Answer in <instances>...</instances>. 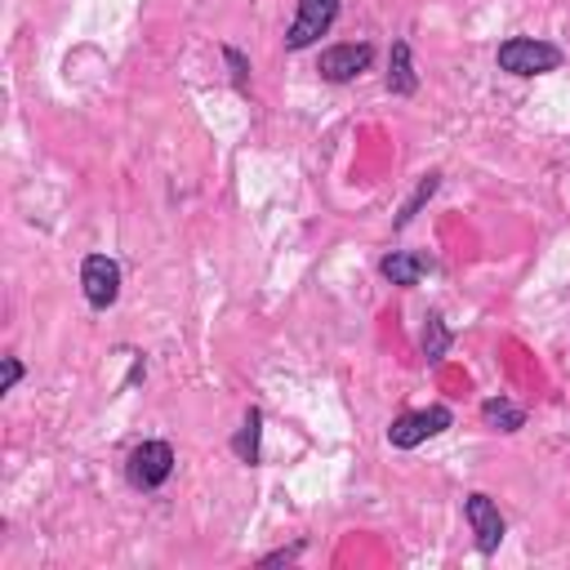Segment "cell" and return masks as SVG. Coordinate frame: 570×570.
Instances as JSON below:
<instances>
[{
    "mask_svg": "<svg viewBox=\"0 0 570 570\" xmlns=\"http://www.w3.org/2000/svg\"><path fill=\"white\" fill-rule=\"evenodd\" d=\"M334 19H338V0H299V14H294V23H290L286 45H290V50H308L316 36L330 32Z\"/></svg>",
    "mask_w": 570,
    "mask_h": 570,
    "instance_id": "cell-3",
    "label": "cell"
},
{
    "mask_svg": "<svg viewBox=\"0 0 570 570\" xmlns=\"http://www.w3.org/2000/svg\"><path fill=\"white\" fill-rule=\"evenodd\" d=\"M445 428H450V410H445V406H428V410L401 415V419L388 428V441H392L397 450H410V445H419V441H428V437H437V432H445Z\"/></svg>",
    "mask_w": 570,
    "mask_h": 570,
    "instance_id": "cell-4",
    "label": "cell"
},
{
    "mask_svg": "<svg viewBox=\"0 0 570 570\" xmlns=\"http://www.w3.org/2000/svg\"><path fill=\"white\" fill-rule=\"evenodd\" d=\"M469 521H473V535H477V548L482 552H495L504 544V517H499V508L486 495H473L469 499Z\"/></svg>",
    "mask_w": 570,
    "mask_h": 570,
    "instance_id": "cell-7",
    "label": "cell"
},
{
    "mask_svg": "<svg viewBox=\"0 0 570 570\" xmlns=\"http://www.w3.org/2000/svg\"><path fill=\"white\" fill-rule=\"evenodd\" d=\"M445 344H450V334H445L441 316H428V334H423V348H428V357L437 362V357L445 353Z\"/></svg>",
    "mask_w": 570,
    "mask_h": 570,
    "instance_id": "cell-12",
    "label": "cell"
},
{
    "mask_svg": "<svg viewBox=\"0 0 570 570\" xmlns=\"http://www.w3.org/2000/svg\"><path fill=\"white\" fill-rule=\"evenodd\" d=\"M499 67L513 72V76H544V72H557L561 67V50L548 45V41L517 36V41H504L499 45Z\"/></svg>",
    "mask_w": 570,
    "mask_h": 570,
    "instance_id": "cell-1",
    "label": "cell"
},
{
    "mask_svg": "<svg viewBox=\"0 0 570 570\" xmlns=\"http://www.w3.org/2000/svg\"><path fill=\"white\" fill-rule=\"evenodd\" d=\"M370 58H375L370 45H334V50L321 54V76L334 80V85L338 80H353V76H362L370 67Z\"/></svg>",
    "mask_w": 570,
    "mask_h": 570,
    "instance_id": "cell-6",
    "label": "cell"
},
{
    "mask_svg": "<svg viewBox=\"0 0 570 570\" xmlns=\"http://www.w3.org/2000/svg\"><path fill=\"white\" fill-rule=\"evenodd\" d=\"M259 423H264V415L250 410L246 423H241V432H237V441H233V450H237L241 464H255V460H259Z\"/></svg>",
    "mask_w": 570,
    "mask_h": 570,
    "instance_id": "cell-11",
    "label": "cell"
},
{
    "mask_svg": "<svg viewBox=\"0 0 570 570\" xmlns=\"http://www.w3.org/2000/svg\"><path fill=\"white\" fill-rule=\"evenodd\" d=\"M227 63H233V76H237V85H246V58H241L237 50H227Z\"/></svg>",
    "mask_w": 570,
    "mask_h": 570,
    "instance_id": "cell-15",
    "label": "cell"
},
{
    "mask_svg": "<svg viewBox=\"0 0 570 570\" xmlns=\"http://www.w3.org/2000/svg\"><path fill=\"white\" fill-rule=\"evenodd\" d=\"M23 379V366H19V357H6V384H0V392H14V384Z\"/></svg>",
    "mask_w": 570,
    "mask_h": 570,
    "instance_id": "cell-14",
    "label": "cell"
},
{
    "mask_svg": "<svg viewBox=\"0 0 570 570\" xmlns=\"http://www.w3.org/2000/svg\"><path fill=\"white\" fill-rule=\"evenodd\" d=\"M126 473H130V486H139V491H157V486L174 473V450H170L165 441H143V445L130 454Z\"/></svg>",
    "mask_w": 570,
    "mask_h": 570,
    "instance_id": "cell-2",
    "label": "cell"
},
{
    "mask_svg": "<svg viewBox=\"0 0 570 570\" xmlns=\"http://www.w3.org/2000/svg\"><path fill=\"white\" fill-rule=\"evenodd\" d=\"M392 94H415V67H410V45H392V72H388Z\"/></svg>",
    "mask_w": 570,
    "mask_h": 570,
    "instance_id": "cell-10",
    "label": "cell"
},
{
    "mask_svg": "<svg viewBox=\"0 0 570 570\" xmlns=\"http://www.w3.org/2000/svg\"><path fill=\"white\" fill-rule=\"evenodd\" d=\"M432 192H437V174H428V179H423V183H419V192H415V201H410V205H406V209H401V218H397V223H401V227H406V223H410V218H415V209H419V205H423V201H428V196H432Z\"/></svg>",
    "mask_w": 570,
    "mask_h": 570,
    "instance_id": "cell-13",
    "label": "cell"
},
{
    "mask_svg": "<svg viewBox=\"0 0 570 570\" xmlns=\"http://www.w3.org/2000/svg\"><path fill=\"white\" fill-rule=\"evenodd\" d=\"M482 419L495 428V432H517L521 423H526V415L513 406V401H504V397H495V401H486L482 406Z\"/></svg>",
    "mask_w": 570,
    "mask_h": 570,
    "instance_id": "cell-9",
    "label": "cell"
},
{
    "mask_svg": "<svg viewBox=\"0 0 570 570\" xmlns=\"http://www.w3.org/2000/svg\"><path fill=\"white\" fill-rule=\"evenodd\" d=\"M80 286H85V299L94 308H111L121 294V268L117 259H107V255H89L85 268H80Z\"/></svg>",
    "mask_w": 570,
    "mask_h": 570,
    "instance_id": "cell-5",
    "label": "cell"
},
{
    "mask_svg": "<svg viewBox=\"0 0 570 570\" xmlns=\"http://www.w3.org/2000/svg\"><path fill=\"white\" fill-rule=\"evenodd\" d=\"M423 272H428V259H419V255H388L384 259V277L392 286H415Z\"/></svg>",
    "mask_w": 570,
    "mask_h": 570,
    "instance_id": "cell-8",
    "label": "cell"
}]
</instances>
